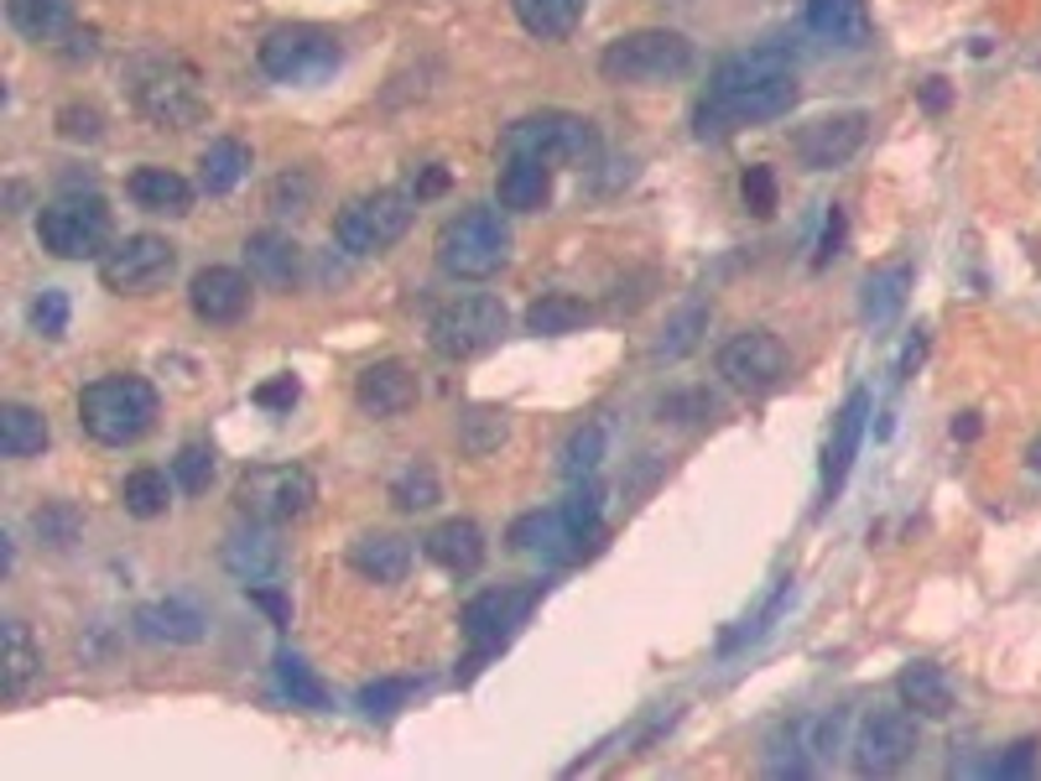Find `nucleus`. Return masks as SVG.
I'll return each instance as SVG.
<instances>
[{
    "instance_id": "nucleus-15",
    "label": "nucleus",
    "mask_w": 1041,
    "mask_h": 781,
    "mask_svg": "<svg viewBox=\"0 0 1041 781\" xmlns=\"http://www.w3.org/2000/svg\"><path fill=\"white\" fill-rule=\"evenodd\" d=\"M537 605V589H485L464 605V636H469L474 657H490L505 640L516 636V625H526Z\"/></svg>"
},
{
    "instance_id": "nucleus-46",
    "label": "nucleus",
    "mask_w": 1041,
    "mask_h": 781,
    "mask_svg": "<svg viewBox=\"0 0 1041 781\" xmlns=\"http://www.w3.org/2000/svg\"><path fill=\"white\" fill-rule=\"evenodd\" d=\"M739 198H745V209L756 213V219H771L776 213V172L766 162L745 167V178H739Z\"/></svg>"
},
{
    "instance_id": "nucleus-55",
    "label": "nucleus",
    "mask_w": 1041,
    "mask_h": 781,
    "mask_svg": "<svg viewBox=\"0 0 1041 781\" xmlns=\"http://www.w3.org/2000/svg\"><path fill=\"white\" fill-rule=\"evenodd\" d=\"M917 99H922L927 115H943L947 105H953V89H947V78H922V84H917Z\"/></svg>"
},
{
    "instance_id": "nucleus-35",
    "label": "nucleus",
    "mask_w": 1041,
    "mask_h": 781,
    "mask_svg": "<svg viewBox=\"0 0 1041 781\" xmlns=\"http://www.w3.org/2000/svg\"><path fill=\"white\" fill-rule=\"evenodd\" d=\"M511 11L537 42H563L584 22V0H511Z\"/></svg>"
},
{
    "instance_id": "nucleus-29",
    "label": "nucleus",
    "mask_w": 1041,
    "mask_h": 781,
    "mask_svg": "<svg viewBox=\"0 0 1041 781\" xmlns=\"http://www.w3.org/2000/svg\"><path fill=\"white\" fill-rule=\"evenodd\" d=\"M245 266L266 286H292L297 271H303V245L282 235V230H260V235L245 240Z\"/></svg>"
},
{
    "instance_id": "nucleus-4",
    "label": "nucleus",
    "mask_w": 1041,
    "mask_h": 781,
    "mask_svg": "<svg viewBox=\"0 0 1041 781\" xmlns=\"http://www.w3.org/2000/svg\"><path fill=\"white\" fill-rule=\"evenodd\" d=\"M511 260V224L500 209H464L438 230V271L453 282H485Z\"/></svg>"
},
{
    "instance_id": "nucleus-11",
    "label": "nucleus",
    "mask_w": 1041,
    "mask_h": 781,
    "mask_svg": "<svg viewBox=\"0 0 1041 781\" xmlns=\"http://www.w3.org/2000/svg\"><path fill=\"white\" fill-rule=\"evenodd\" d=\"M235 500L245 505V516L256 521H292L318 500V485L303 464H260L240 479Z\"/></svg>"
},
{
    "instance_id": "nucleus-54",
    "label": "nucleus",
    "mask_w": 1041,
    "mask_h": 781,
    "mask_svg": "<svg viewBox=\"0 0 1041 781\" xmlns=\"http://www.w3.org/2000/svg\"><path fill=\"white\" fill-rule=\"evenodd\" d=\"M250 605H260L266 615H271V625H292V605H286V594H277V589H266V584H250Z\"/></svg>"
},
{
    "instance_id": "nucleus-21",
    "label": "nucleus",
    "mask_w": 1041,
    "mask_h": 781,
    "mask_svg": "<svg viewBox=\"0 0 1041 781\" xmlns=\"http://www.w3.org/2000/svg\"><path fill=\"white\" fill-rule=\"evenodd\" d=\"M417 391L422 386H417V376L406 370L402 359H376L355 380V402L370 417H402L406 406H417Z\"/></svg>"
},
{
    "instance_id": "nucleus-48",
    "label": "nucleus",
    "mask_w": 1041,
    "mask_h": 781,
    "mask_svg": "<svg viewBox=\"0 0 1041 781\" xmlns=\"http://www.w3.org/2000/svg\"><path fill=\"white\" fill-rule=\"evenodd\" d=\"M786 605H792V578H781V589L771 594V599H766V610H760V615L750 620L745 631H734V636H724V651H739L745 640H760V636H766V631H771V625H776V620H781V610H786Z\"/></svg>"
},
{
    "instance_id": "nucleus-30",
    "label": "nucleus",
    "mask_w": 1041,
    "mask_h": 781,
    "mask_svg": "<svg viewBox=\"0 0 1041 781\" xmlns=\"http://www.w3.org/2000/svg\"><path fill=\"white\" fill-rule=\"evenodd\" d=\"M125 193H131L146 213H172V219H183V213L193 209V183L183 178V172H172V167H136L131 183H125Z\"/></svg>"
},
{
    "instance_id": "nucleus-50",
    "label": "nucleus",
    "mask_w": 1041,
    "mask_h": 781,
    "mask_svg": "<svg viewBox=\"0 0 1041 781\" xmlns=\"http://www.w3.org/2000/svg\"><path fill=\"white\" fill-rule=\"evenodd\" d=\"M844 240H849V219H844V209L833 204L829 219H823V240H818V256H812V271H829L833 260L844 256Z\"/></svg>"
},
{
    "instance_id": "nucleus-44",
    "label": "nucleus",
    "mask_w": 1041,
    "mask_h": 781,
    "mask_svg": "<svg viewBox=\"0 0 1041 781\" xmlns=\"http://www.w3.org/2000/svg\"><path fill=\"white\" fill-rule=\"evenodd\" d=\"M505 432H511L505 412H495V406H474L469 417H464V449H469L474 459H485L490 449L505 443Z\"/></svg>"
},
{
    "instance_id": "nucleus-22",
    "label": "nucleus",
    "mask_w": 1041,
    "mask_h": 781,
    "mask_svg": "<svg viewBox=\"0 0 1041 781\" xmlns=\"http://www.w3.org/2000/svg\"><path fill=\"white\" fill-rule=\"evenodd\" d=\"M204 631H209V615L193 599H177V594L136 610V636L157 640V646H193V640H204Z\"/></svg>"
},
{
    "instance_id": "nucleus-7",
    "label": "nucleus",
    "mask_w": 1041,
    "mask_h": 781,
    "mask_svg": "<svg viewBox=\"0 0 1041 781\" xmlns=\"http://www.w3.org/2000/svg\"><path fill=\"white\" fill-rule=\"evenodd\" d=\"M511 329V313L500 297L490 292H469V297H453L443 308L432 313L427 324V344L438 359H474L485 350H495L500 339Z\"/></svg>"
},
{
    "instance_id": "nucleus-58",
    "label": "nucleus",
    "mask_w": 1041,
    "mask_h": 781,
    "mask_svg": "<svg viewBox=\"0 0 1041 781\" xmlns=\"http://www.w3.org/2000/svg\"><path fill=\"white\" fill-rule=\"evenodd\" d=\"M979 427H984V423H979V412H964V417L953 423V438H958V443H973V438H979Z\"/></svg>"
},
{
    "instance_id": "nucleus-56",
    "label": "nucleus",
    "mask_w": 1041,
    "mask_h": 781,
    "mask_svg": "<svg viewBox=\"0 0 1041 781\" xmlns=\"http://www.w3.org/2000/svg\"><path fill=\"white\" fill-rule=\"evenodd\" d=\"M443 188H449V167H422L412 183V198H438Z\"/></svg>"
},
{
    "instance_id": "nucleus-23",
    "label": "nucleus",
    "mask_w": 1041,
    "mask_h": 781,
    "mask_svg": "<svg viewBox=\"0 0 1041 781\" xmlns=\"http://www.w3.org/2000/svg\"><path fill=\"white\" fill-rule=\"evenodd\" d=\"M422 552L443 573H453V578H469V573H479V563H485V532H479L474 521L453 516V521H443V526H432V532H427Z\"/></svg>"
},
{
    "instance_id": "nucleus-12",
    "label": "nucleus",
    "mask_w": 1041,
    "mask_h": 781,
    "mask_svg": "<svg viewBox=\"0 0 1041 781\" xmlns=\"http://www.w3.org/2000/svg\"><path fill=\"white\" fill-rule=\"evenodd\" d=\"M917 756V713L906 709H870L854 734V766L859 777H891Z\"/></svg>"
},
{
    "instance_id": "nucleus-20",
    "label": "nucleus",
    "mask_w": 1041,
    "mask_h": 781,
    "mask_svg": "<svg viewBox=\"0 0 1041 781\" xmlns=\"http://www.w3.org/2000/svg\"><path fill=\"white\" fill-rule=\"evenodd\" d=\"M188 308L204 324H235L250 308V277L235 266H204L188 282Z\"/></svg>"
},
{
    "instance_id": "nucleus-25",
    "label": "nucleus",
    "mask_w": 1041,
    "mask_h": 781,
    "mask_svg": "<svg viewBox=\"0 0 1041 781\" xmlns=\"http://www.w3.org/2000/svg\"><path fill=\"white\" fill-rule=\"evenodd\" d=\"M42 678V646L32 636L26 620H5V662H0V698L22 704L32 683Z\"/></svg>"
},
{
    "instance_id": "nucleus-37",
    "label": "nucleus",
    "mask_w": 1041,
    "mask_h": 781,
    "mask_svg": "<svg viewBox=\"0 0 1041 781\" xmlns=\"http://www.w3.org/2000/svg\"><path fill=\"white\" fill-rule=\"evenodd\" d=\"M584 324H593V308L584 297H573V292H547V297H537V303L526 308V333H542V339L573 333V329H584Z\"/></svg>"
},
{
    "instance_id": "nucleus-41",
    "label": "nucleus",
    "mask_w": 1041,
    "mask_h": 781,
    "mask_svg": "<svg viewBox=\"0 0 1041 781\" xmlns=\"http://www.w3.org/2000/svg\"><path fill=\"white\" fill-rule=\"evenodd\" d=\"M277 683H282V693L297 709H329V687L318 683V672L303 657H292V651L277 657Z\"/></svg>"
},
{
    "instance_id": "nucleus-32",
    "label": "nucleus",
    "mask_w": 1041,
    "mask_h": 781,
    "mask_svg": "<svg viewBox=\"0 0 1041 781\" xmlns=\"http://www.w3.org/2000/svg\"><path fill=\"white\" fill-rule=\"evenodd\" d=\"M245 172H250V146L235 142V136H219V142H209V151L198 157V188L209 193V198H224L230 188L245 183Z\"/></svg>"
},
{
    "instance_id": "nucleus-38",
    "label": "nucleus",
    "mask_w": 1041,
    "mask_h": 781,
    "mask_svg": "<svg viewBox=\"0 0 1041 781\" xmlns=\"http://www.w3.org/2000/svg\"><path fill=\"white\" fill-rule=\"evenodd\" d=\"M599 464H604V427H599V423L573 427L568 443H563V453H558V474H563L568 485H578V479H593Z\"/></svg>"
},
{
    "instance_id": "nucleus-53",
    "label": "nucleus",
    "mask_w": 1041,
    "mask_h": 781,
    "mask_svg": "<svg viewBox=\"0 0 1041 781\" xmlns=\"http://www.w3.org/2000/svg\"><path fill=\"white\" fill-rule=\"evenodd\" d=\"M297 396H303V386H297L292 376H277V380H266V386H256V396H250V402L266 406V412H292Z\"/></svg>"
},
{
    "instance_id": "nucleus-43",
    "label": "nucleus",
    "mask_w": 1041,
    "mask_h": 781,
    "mask_svg": "<svg viewBox=\"0 0 1041 781\" xmlns=\"http://www.w3.org/2000/svg\"><path fill=\"white\" fill-rule=\"evenodd\" d=\"M172 479H177L183 496H204L209 479H213V449L209 443H183L177 459H172Z\"/></svg>"
},
{
    "instance_id": "nucleus-47",
    "label": "nucleus",
    "mask_w": 1041,
    "mask_h": 781,
    "mask_svg": "<svg viewBox=\"0 0 1041 781\" xmlns=\"http://www.w3.org/2000/svg\"><path fill=\"white\" fill-rule=\"evenodd\" d=\"M406 698H412V683H406V678H380V683L359 687V709L370 713V719H391Z\"/></svg>"
},
{
    "instance_id": "nucleus-17",
    "label": "nucleus",
    "mask_w": 1041,
    "mask_h": 781,
    "mask_svg": "<svg viewBox=\"0 0 1041 781\" xmlns=\"http://www.w3.org/2000/svg\"><path fill=\"white\" fill-rule=\"evenodd\" d=\"M589 542H599V532H578L563 505L531 511V516H520L511 526V547L526 552V558H542V563H573V558H584Z\"/></svg>"
},
{
    "instance_id": "nucleus-19",
    "label": "nucleus",
    "mask_w": 1041,
    "mask_h": 781,
    "mask_svg": "<svg viewBox=\"0 0 1041 781\" xmlns=\"http://www.w3.org/2000/svg\"><path fill=\"white\" fill-rule=\"evenodd\" d=\"M865 423H870V391H849V402L838 406L829 443H823V505L838 500V490H844L854 459H859V443H865Z\"/></svg>"
},
{
    "instance_id": "nucleus-14",
    "label": "nucleus",
    "mask_w": 1041,
    "mask_h": 781,
    "mask_svg": "<svg viewBox=\"0 0 1041 781\" xmlns=\"http://www.w3.org/2000/svg\"><path fill=\"white\" fill-rule=\"evenodd\" d=\"M865 136H870V115L865 110H838V115L807 120L803 131L792 136V151H797V162L807 172H833V167H844L865 146Z\"/></svg>"
},
{
    "instance_id": "nucleus-28",
    "label": "nucleus",
    "mask_w": 1041,
    "mask_h": 781,
    "mask_svg": "<svg viewBox=\"0 0 1041 781\" xmlns=\"http://www.w3.org/2000/svg\"><path fill=\"white\" fill-rule=\"evenodd\" d=\"M495 193H500V204L516 213L547 209V198H552V167L537 162V157H505V162H500V178H495Z\"/></svg>"
},
{
    "instance_id": "nucleus-18",
    "label": "nucleus",
    "mask_w": 1041,
    "mask_h": 781,
    "mask_svg": "<svg viewBox=\"0 0 1041 781\" xmlns=\"http://www.w3.org/2000/svg\"><path fill=\"white\" fill-rule=\"evenodd\" d=\"M219 558H224V569L235 573L245 589H250V584H266L271 573L282 569V537H277V521L250 516L245 526H235V532L224 537Z\"/></svg>"
},
{
    "instance_id": "nucleus-2",
    "label": "nucleus",
    "mask_w": 1041,
    "mask_h": 781,
    "mask_svg": "<svg viewBox=\"0 0 1041 781\" xmlns=\"http://www.w3.org/2000/svg\"><path fill=\"white\" fill-rule=\"evenodd\" d=\"M125 89L131 105L142 110L151 125L162 131H183L193 120H204L209 99H204V78L193 63L172 58V52H142L125 63Z\"/></svg>"
},
{
    "instance_id": "nucleus-6",
    "label": "nucleus",
    "mask_w": 1041,
    "mask_h": 781,
    "mask_svg": "<svg viewBox=\"0 0 1041 781\" xmlns=\"http://www.w3.org/2000/svg\"><path fill=\"white\" fill-rule=\"evenodd\" d=\"M693 69V42L672 26H640L625 32L599 52V73L610 84H672Z\"/></svg>"
},
{
    "instance_id": "nucleus-9",
    "label": "nucleus",
    "mask_w": 1041,
    "mask_h": 781,
    "mask_svg": "<svg viewBox=\"0 0 1041 781\" xmlns=\"http://www.w3.org/2000/svg\"><path fill=\"white\" fill-rule=\"evenodd\" d=\"M110 235H115V224H110V209L99 193L52 198L48 209L37 213V240L58 260H105Z\"/></svg>"
},
{
    "instance_id": "nucleus-36",
    "label": "nucleus",
    "mask_w": 1041,
    "mask_h": 781,
    "mask_svg": "<svg viewBox=\"0 0 1041 781\" xmlns=\"http://www.w3.org/2000/svg\"><path fill=\"white\" fill-rule=\"evenodd\" d=\"M48 417L26 402H5L0 406V453L5 459H32V453L48 449Z\"/></svg>"
},
{
    "instance_id": "nucleus-40",
    "label": "nucleus",
    "mask_w": 1041,
    "mask_h": 781,
    "mask_svg": "<svg viewBox=\"0 0 1041 781\" xmlns=\"http://www.w3.org/2000/svg\"><path fill=\"white\" fill-rule=\"evenodd\" d=\"M443 500V485H438V474L427 469V464H406L396 479H391V505L396 511H406V516H417V511H432Z\"/></svg>"
},
{
    "instance_id": "nucleus-34",
    "label": "nucleus",
    "mask_w": 1041,
    "mask_h": 781,
    "mask_svg": "<svg viewBox=\"0 0 1041 781\" xmlns=\"http://www.w3.org/2000/svg\"><path fill=\"white\" fill-rule=\"evenodd\" d=\"M5 22L26 42H58L73 26V0H5Z\"/></svg>"
},
{
    "instance_id": "nucleus-52",
    "label": "nucleus",
    "mask_w": 1041,
    "mask_h": 781,
    "mask_svg": "<svg viewBox=\"0 0 1041 781\" xmlns=\"http://www.w3.org/2000/svg\"><path fill=\"white\" fill-rule=\"evenodd\" d=\"M1037 760H1041V745H1037V740H1016L1005 756L994 760L990 771H994V777H1031V771H1037Z\"/></svg>"
},
{
    "instance_id": "nucleus-51",
    "label": "nucleus",
    "mask_w": 1041,
    "mask_h": 781,
    "mask_svg": "<svg viewBox=\"0 0 1041 781\" xmlns=\"http://www.w3.org/2000/svg\"><path fill=\"white\" fill-rule=\"evenodd\" d=\"M313 198V178L308 172H286V178H277V188H271V209L277 213H303Z\"/></svg>"
},
{
    "instance_id": "nucleus-10",
    "label": "nucleus",
    "mask_w": 1041,
    "mask_h": 781,
    "mask_svg": "<svg viewBox=\"0 0 1041 781\" xmlns=\"http://www.w3.org/2000/svg\"><path fill=\"white\" fill-rule=\"evenodd\" d=\"M412 219H417L412 193H396V188L359 193V198H350L344 209L333 213V240L350 256H380V251H391L412 230Z\"/></svg>"
},
{
    "instance_id": "nucleus-31",
    "label": "nucleus",
    "mask_w": 1041,
    "mask_h": 781,
    "mask_svg": "<svg viewBox=\"0 0 1041 781\" xmlns=\"http://www.w3.org/2000/svg\"><path fill=\"white\" fill-rule=\"evenodd\" d=\"M906 297H911V260H896V266H885V271H875L870 282H865V297H859V318H865V329H891L901 318V308H906Z\"/></svg>"
},
{
    "instance_id": "nucleus-49",
    "label": "nucleus",
    "mask_w": 1041,
    "mask_h": 781,
    "mask_svg": "<svg viewBox=\"0 0 1041 781\" xmlns=\"http://www.w3.org/2000/svg\"><path fill=\"white\" fill-rule=\"evenodd\" d=\"M58 131H63L69 142H99V136H105V115H99L95 105H63V110H58Z\"/></svg>"
},
{
    "instance_id": "nucleus-33",
    "label": "nucleus",
    "mask_w": 1041,
    "mask_h": 781,
    "mask_svg": "<svg viewBox=\"0 0 1041 781\" xmlns=\"http://www.w3.org/2000/svg\"><path fill=\"white\" fill-rule=\"evenodd\" d=\"M709 318H713V308L703 303V297L683 303V308H677V313H672V318L662 324L657 344H651V359H657V365H672V359L693 355V350H698V339L709 333Z\"/></svg>"
},
{
    "instance_id": "nucleus-57",
    "label": "nucleus",
    "mask_w": 1041,
    "mask_h": 781,
    "mask_svg": "<svg viewBox=\"0 0 1041 781\" xmlns=\"http://www.w3.org/2000/svg\"><path fill=\"white\" fill-rule=\"evenodd\" d=\"M922 355H927V333H911L906 339V350H901V359H896V380H906L917 365H922Z\"/></svg>"
},
{
    "instance_id": "nucleus-27",
    "label": "nucleus",
    "mask_w": 1041,
    "mask_h": 781,
    "mask_svg": "<svg viewBox=\"0 0 1041 781\" xmlns=\"http://www.w3.org/2000/svg\"><path fill=\"white\" fill-rule=\"evenodd\" d=\"M350 569L370 584H402L406 569H412V542L396 537V532H365L355 547H350Z\"/></svg>"
},
{
    "instance_id": "nucleus-42",
    "label": "nucleus",
    "mask_w": 1041,
    "mask_h": 781,
    "mask_svg": "<svg viewBox=\"0 0 1041 781\" xmlns=\"http://www.w3.org/2000/svg\"><path fill=\"white\" fill-rule=\"evenodd\" d=\"M32 532H37V542H48L52 552H63V547L78 542L84 516H78V505H69V500H52V505H42V511L32 516Z\"/></svg>"
},
{
    "instance_id": "nucleus-8",
    "label": "nucleus",
    "mask_w": 1041,
    "mask_h": 781,
    "mask_svg": "<svg viewBox=\"0 0 1041 781\" xmlns=\"http://www.w3.org/2000/svg\"><path fill=\"white\" fill-rule=\"evenodd\" d=\"M505 157H537L547 167H589L599 157V131L593 120L568 115V110H542V115H526L505 131L500 142Z\"/></svg>"
},
{
    "instance_id": "nucleus-39",
    "label": "nucleus",
    "mask_w": 1041,
    "mask_h": 781,
    "mask_svg": "<svg viewBox=\"0 0 1041 781\" xmlns=\"http://www.w3.org/2000/svg\"><path fill=\"white\" fill-rule=\"evenodd\" d=\"M172 485H177V479H167L162 469H136V474H125V485H120V505H125L131 516L151 521L172 505Z\"/></svg>"
},
{
    "instance_id": "nucleus-5",
    "label": "nucleus",
    "mask_w": 1041,
    "mask_h": 781,
    "mask_svg": "<svg viewBox=\"0 0 1041 781\" xmlns=\"http://www.w3.org/2000/svg\"><path fill=\"white\" fill-rule=\"evenodd\" d=\"M256 63L266 78H277V84H323V78H333L339 73V63H344V42H339V32H329V26H313V22H292V26H277V32H266L256 48Z\"/></svg>"
},
{
    "instance_id": "nucleus-26",
    "label": "nucleus",
    "mask_w": 1041,
    "mask_h": 781,
    "mask_svg": "<svg viewBox=\"0 0 1041 781\" xmlns=\"http://www.w3.org/2000/svg\"><path fill=\"white\" fill-rule=\"evenodd\" d=\"M807 32L833 48H865L870 11H865V0H807Z\"/></svg>"
},
{
    "instance_id": "nucleus-1",
    "label": "nucleus",
    "mask_w": 1041,
    "mask_h": 781,
    "mask_svg": "<svg viewBox=\"0 0 1041 781\" xmlns=\"http://www.w3.org/2000/svg\"><path fill=\"white\" fill-rule=\"evenodd\" d=\"M797 69L786 48H750L724 58L698 105V136H724L734 125H766L797 105Z\"/></svg>"
},
{
    "instance_id": "nucleus-45",
    "label": "nucleus",
    "mask_w": 1041,
    "mask_h": 781,
    "mask_svg": "<svg viewBox=\"0 0 1041 781\" xmlns=\"http://www.w3.org/2000/svg\"><path fill=\"white\" fill-rule=\"evenodd\" d=\"M32 329L42 339H63L69 333V292L63 286H42L32 297Z\"/></svg>"
},
{
    "instance_id": "nucleus-3",
    "label": "nucleus",
    "mask_w": 1041,
    "mask_h": 781,
    "mask_svg": "<svg viewBox=\"0 0 1041 781\" xmlns=\"http://www.w3.org/2000/svg\"><path fill=\"white\" fill-rule=\"evenodd\" d=\"M157 386L142 376H105L78 391V423L105 449H125L157 423Z\"/></svg>"
},
{
    "instance_id": "nucleus-16",
    "label": "nucleus",
    "mask_w": 1041,
    "mask_h": 781,
    "mask_svg": "<svg viewBox=\"0 0 1041 781\" xmlns=\"http://www.w3.org/2000/svg\"><path fill=\"white\" fill-rule=\"evenodd\" d=\"M719 376L734 391H771L786 376V344L771 329H745L719 350Z\"/></svg>"
},
{
    "instance_id": "nucleus-24",
    "label": "nucleus",
    "mask_w": 1041,
    "mask_h": 781,
    "mask_svg": "<svg viewBox=\"0 0 1041 781\" xmlns=\"http://www.w3.org/2000/svg\"><path fill=\"white\" fill-rule=\"evenodd\" d=\"M901 704L917 713V719H947L958 709V693H953V678H947L938 662H906L896 678Z\"/></svg>"
},
{
    "instance_id": "nucleus-13",
    "label": "nucleus",
    "mask_w": 1041,
    "mask_h": 781,
    "mask_svg": "<svg viewBox=\"0 0 1041 781\" xmlns=\"http://www.w3.org/2000/svg\"><path fill=\"white\" fill-rule=\"evenodd\" d=\"M172 271H177V245L162 235H125L99 260V277L110 292H151Z\"/></svg>"
}]
</instances>
